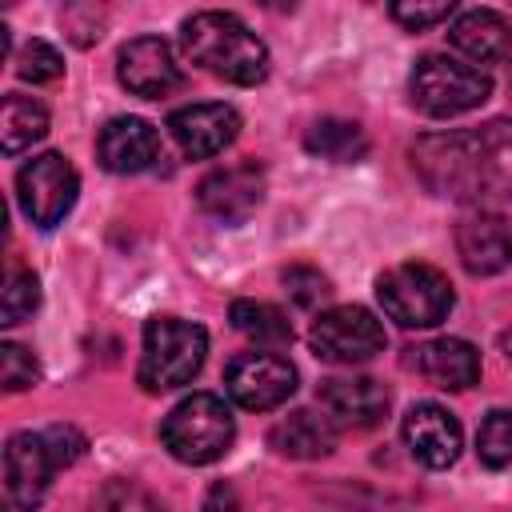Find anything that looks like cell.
I'll return each instance as SVG.
<instances>
[{
    "instance_id": "cell-27",
    "label": "cell",
    "mask_w": 512,
    "mask_h": 512,
    "mask_svg": "<svg viewBox=\"0 0 512 512\" xmlns=\"http://www.w3.org/2000/svg\"><path fill=\"white\" fill-rule=\"evenodd\" d=\"M92 512H160V504L152 500L148 488H140L136 480H108L92 504Z\"/></svg>"
},
{
    "instance_id": "cell-10",
    "label": "cell",
    "mask_w": 512,
    "mask_h": 512,
    "mask_svg": "<svg viewBox=\"0 0 512 512\" xmlns=\"http://www.w3.org/2000/svg\"><path fill=\"white\" fill-rule=\"evenodd\" d=\"M196 200L212 220L244 224L264 200V168L256 160H236V164L212 168L196 184Z\"/></svg>"
},
{
    "instance_id": "cell-9",
    "label": "cell",
    "mask_w": 512,
    "mask_h": 512,
    "mask_svg": "<svg viewBox=\"0 0 512 512\" xmlns=\"http://www.w3.org/2000/svg\"><path fill=\"white\" fill-rule=\"evenodd\" d=\"M224 388L240 408L268 412L296 392V368L276 352H240L228 360Z\"/></svg>"
},
{
    "instance_id": "cell-8",
    "label": "cell",
    "mask_w": 512,
    "mask_h": 512,
    "mask_svg": "<svg viewBox=\"0 0 512 512\" xmlns=\"http://www.w3.org/2000/svg\"><path fill=\"white\" fill-rule=\"evenodd\" d=\"M312 352L328 364H364L376 352H384V324L356 304L328 308L312 320Z\"/></svg>"
},
{
    "instance_id": "cell-15",
    "label": "cell",
    "mask_w": 512,
    "mask_h": 512,
    "mask_svg": "<svg viewBox=\"0 0 512 512\" xmlns=\"http://www.w3.org/2000/svg\"><path fill=\"white\" fill-rule=\"evenodd\" d=\"M96 160L116 176L144 172L160 160V132L140 116H116L96 136Z\"/></svg>"
},
{
    "instance_id": "cell-29",
    "label": "cell",
    "mask_w": 512,
    "mask_h": 512,
    "mask_svg": "<svg viewBox=\"0 0 512 512\" xmlns=\"http://www.w3.org/2000/svg\"><path fill=\"white\" fill-rule=\"evenodd\" d=\"M392 12V20L396 24H404L408 32H424V28H432V24H440V20H448L452 12H456V4L448 0H440V4H392L388 8Z\"/></svg>"
},
{
    "instance_id": "cell-13",
    "label": "cell",
    "mask_w": 512,
    "mask_h": 512,
    "mask_svg": "<svg viewBox=\"0 0 512 512\" xmlns=\"http://www.w3.org/2000/svg\"><path fill=\"white\" fill-rule=\"evenodd\" d=\"M320 408L328 412V420L336 428H352V432H364V428H376L384 416H388V388L372 376H332L320 384L316 392Z\"/></svg>"
},
{
    "instance_id": "cell-21",
    "label": "cell",
    "mask_w": 512,
    "mask_h": 512,
    "mask_svg": "<svg viewBox=\"0 0 512 512\" xmlns=\"http://www.w3.org/2000/svg\"><path fill=\"white\" fill-rule=\"evenodd\" d=\"M304 148L320 160H336V164H352L368 152V136L356 120H336V116H324L316 120L308 132H304Z\"/></svg>"
},
{
    "instance_id": "cell-17",
    "label": "cell",
    "mask_w": 512,
    "mask_h": 512,
    "mask_svg": "<svg viewBox=\"0 0 512 512\" xmlns=\"http://www.w3.org/2000/svg\"><path fill=\"white\" fill-rule=\"evenodd\" d=\"M456 256L472 276H492L512 264V228L496 212H468L456 224Z\"/></svg>"
},
{
    "instance_id": "cell-11",
    "label": "cell",
    "mask_w": 512,
    "mask_h": 512,
    "mask_svg": "<svg viewBox=\"0 0 512 512\" xmlns=\"http://www.w3.org/2000/svg\"><path fill=\"white\" fill-rule=\"evenodd\" d=\"M116 76L132 96L160 100L184 84V72L176 64V52L160 36H136L116 56Z\"/></svg>"
},
{
    "instance_id": "cell-31",
    "label": "cell",
    "mask_w": 512,
    "mask_h": 512,
    "mask_svg": "<svg viewBox=\"0 0 512 512\" xmlns=\"http://www.w3.org/2000/svg\"><path fill=\"white\" fill-rule=\"evenodd\" d=\"M44 440H48V448H52V456H56V468L80 460V452H84V436H80L72 424H52V428H44Z\"/></svg>"
},
{
    "instance_id": "cell-23",
    "label": "cell",
    "mask_w": 512,
    "mask_h": 512,
    "mask_svg": "<svg viewBox=\"0 0 512 512\" xmlns=\"http://www.w3.org/2000/svg\"><path fill=\"white\" fill-rule=\"evenodd\" d=\"M232 328L240 336H248L252 344H288L292 340V324L276 304L264 300H232Z\"/></svg>"
},
{
    "instance_id": "cell-4",
    "label": "cell",
    "mask_w": 512,
    "mask_h": 512,
    "mask_svg": "<svg viewBox=\"0 0 512 512\" xmlns=\"http://www.w3.org/2000/svg\"><path fill=\"white\" fill-rule=\"evenodd\" d=\"M232 436H236L232 412L212 392L184 396L160 424V440L180 464H212V460H220L232 448Z\"/></svg>"
},
{
    "instance_id": "cell-16",
    "label": "cell",
    "mask_w": 512,
    "mask_h": 512,
    "mask_svg": "<svg viewBox=\"0 0 512 512\" xmlns=\"http://www.w3.org/2000/svg\"><path fill=\"white\" fill-rule=\"evenodd\" d=\"M404 444L424 468H448L460 456L464 432L460 420L440 404H412L404 416Z\"/></svg>"
},
{
    "instance_id": "cell-7",
    "label": "cell",
    "mask_w": 512,
    "mask_h": 512,
    "mask_svg": "<svg viewBox=\"0 0 512 512\" xmlns=\"http://www.w3.org/2000/svg\"><path fill=\"white\" fill-rule=\"evenodd\" d=\"M76 192H80V176H76V168L68 164V156H60V152L32 156V160L20 168V176H16L20 208H24V216H28L36 228H56V224L72 212Z\"/></svg>"
},
{
    "instance_id": "cell-22",
    "label": "cell",
    "mask_w": 512,
    "mask_h": 512,
    "mask_svg": "<svg viewBox=\"0 0 512 512\" xmlns=\"http://www.w3.org/2000/svg\"><path fill=\"white\" fill-rule=\"evenodd\" d=\"M48 132V108L32 96L8 92L4 96V120H0V136H4V156H16L24 148H32L40 136Z\"/></svg>"
},
{
    "instance_id": "cell-28",
    "label": "cell",
    "mask_w": 512,
    "mask_h": 512,
    "mask_svg": "<svg viewBox=\"0 0 512 512\" xmlns=\"http://www.w3.org/2000/svg\"><path fill=\"white\" fill-rule=\"evenodd\" d=\"M36 376H40V364L24 344H16V340L0 344V380H4L8 392H20V388L36 384Z\"/></svg>"
},
{
    "instance_id": "cell-33",
    "label": "cell",
    "mask_w": 512,
    "mask_h": 512,
    "mask_svg": "<svg viewBox=\"0 0 512 512\" xmlns=\"http://www.w3.org/2000/svg\"><path fill=\"white\" fill-rule=\"evenodd\" d=\"M500 352H504V360L512 364V328H508V332H500Z\"/></svg>"
},
{
    "instance_id": "cell-2",
    "label": "cell",
    "mask_w": 512,
    "mask_h": 512,
    "mask_svg": "<svg viewBox=\"0 0 512 512\" xmlns=\"http://www.w3.org/2000/svg\"><path fill=\"white\" fill-rule=\"evenodd\" d=\"M180 40L192 64L228 80V84H260L268 76L264 40L232 12H196L180 24Z\"/></svg>"
},
{
    "instance_id": "cell-6",
    "label": "cell",
    "mask_w": 512,
    "mask_h": 512,
    "mask_svg": "<svg viewBox=\"0 0 512 512\" xmlns=\"http://www.w3.org/2000/svg\"><path fill=\"white\" fill-rule=\"evenodd\" d=\"M412 104L428 116H460L480 108L492 96V76L480 72L476 64H460L452 56H420L408 80Z\"/></svg>"
},
{
    "instance_id": "cell-5",
    "label": "cell",
    "mask_w": 512,
    "mask_h": 512,
    "mask_svg": "<svg viewBox=\"0 0 512 512\" xmlns=\"http://www.w3.org/2000/svg\"><path fill=\"white\" fill-rule=\"evenodd\" d=\"M376 300L388 312V320H396L400 328H432L456 304L448 276L432 264H420V260H408V264L380 272L376 276Z\"/></svg>"
},
{
    "instance_id": "cell-19",
    "label": "cell",
    "mask_w": 512,
    "mask_h": 512,
    "mask_svg": "<svg viewBox=\"0 0 512 512\" xmlns=\"http://www.w3.org/2000/svg\"><path fill=\"white\" fill-rule=\"evenodd\" d=\"M448 40H452V48L472 56L476 64H492V60H504L512 52V24L492 8H468L452 20Z\"/></svg>"
},
{
    "instance_id": "cell-1",
    "label": "cell",
    "mask_w": 512,
    "mask_h": 512,
    "mask_svg": "<svg viewBox=\"0 0 512 512\" xmlns=\"http://www.w3.org/2000/svg\"><path fill=\"white\" fill-rule=\"evenodd\" d=\"M412 168L432 192L452 200H512V120L420 136Z\"/></svg>"
},
{
    "instance_id": "cell-20",
    "label": "cell",
    "mask_w": 512,
    "mask_h": 512,
    "mask_svg": "<svg viewBox=\"0 0 512 512\" xmlns=\"http://www.w3.org/2000/svg\"><path fill=\"white\" fill-rule=\"evenodd\" d=\"M332 440H336V424L328 416H316L312 408H300V412H288L280 424H272L268 432V444L288 456V460H316V456H328L332 452Z\"/></svg>"
},
{
    "instance_id": "cell-14",
    "label": "cell",
    "mask_w": 512,
    "mask_h": 512,
    "mask_svg": "<svg viewBox=\"0 0 512 512\" xmlns=\"http://www.w3.org/2000/svg\"><path fill=\"white\" fill-rule=\"evenodd\" d=\"M52 472H56V456H52L44 432L8 436V444H4V484H8V496H12L16 508L32 512L44 500Z\"/></svg>"
},
{
    "instance_id": "cell-3",
    "label": "cell",
    "mask_w": 512,
    "mask_h": 512,
    "mask_svg": "<svg viewBox=\"0 0 512 512\" xmlns=\"http://www.w3.org/2000/svg\"><path fill=\"white\" fill-rule=\"evenodd\" d=\"M204 352H208V332L200 324L180 316H152L144 324V352L136 380L144 384V392L180 388L200 372Z\"/></svg>"
},
{
    "instance_id": "cell-30",
    "label": "cell",
    "mask_w": 512,
    "mask_h": 512,
    "mask_svg": "<svg viewBox=\"0 0 512 512\" xmlns=\"http://www.w3.org/2000/svg\"><path fill=\"white\" fill-rule=\"evenodd\" d=\"M284 284H288V296L300 304V308H312V304H320L332 288H328V280L316 272V268H288L284 272Z\"/></svg>"
},
{
    "instance_id": "cell-18",
    "label": "cell",
    "mask_w": 512,
    "mask_h": 512,
    "mask_svg": "<svg viewBox=\"0 0 512 512\" xmlns=\"http://www.w3.org/2000/svg\"><path fill=\"white\" fill-rule=\"evenodd\" d=\"M416 368L428 384L460 392L480 380V352L460 336H440V340H428L424 348H416Z\"/></svg>"
},
{
    "instance_id": "cell-25",
    "label": "cell",
    "mask_w": 512,
    "mask_h": 512,
    "mask_svg": "<svg viewBox=\"0 0 512 512\" xmlns=\"http://www.w3.org/2000/svg\"><path fill=\"white\" fill-rule=\"evenodd\" d=\"M476 456L480 464L488 468H508L512 464V412L508 408H496L480 420V432H476Z\"/></svg>"
},
{
    "instance_id": "cell-32",
    "label": "cell",
    "mask_w": 512,
    "mask_h": 512,
    "mask_svg": "<svg viewBox=\"0 0 512 512\" xmlns=\"http://www.w3.org/2000/svg\"><path fill=\"white\" fill-rule=\"evenodd\" d=\"M204 512H244V508H240V500H236V492L228 484H216L208 492V500H204Z\"/></svg>"
},
{
    "instance_id": "cell-24",
    "label": "cell",
    "mask_w": 512,
    "mask_h": 512,
    "mask_svg": "<svg viewBox=\"0 0 512 512\" xmlns=\"http://www.w3.org/2000/svg\"><path fill=\"white\" fill-rule=\"evenodd\" d=\"M36 304H40V280L28 272V268H8V276H4V292H0V324H20V320H28L32 312H36Z\"/></svg>"
},
{
    "instance_id": "cell-26",
    "label": "cell",
    "mask_w": 512,
    "mask_h": 512,
    "mask_svg": "<svg viewBox=\"0 0 512 512\" xmlns=\"http://www.w3.org/2000/svg\"><path fill=\"white\" fill-rule=\"evenodd\" d=\"M64 72V56L48 44V40H28L20 52H16V76L20 80H32V84H48Z\"/></svg>"
},
{
    "instance_id": "cell-12",
    "label": "cell",
    "mask_w": 512,
    "mask_h": 512,
    "mask_svg": "<svg viewBox=\"0 0 512 512\" xmlns=\"http://www.w3.org/2000/svg\"><path fill=\"white\" fill-rule=\"evenodd\" d=\"M168 132H172V140L180 144L184 156L208 160L240 136V112L232 104H216V100L188 104V108H176L168 116Z\"/></svg>"
}]
</instances>
